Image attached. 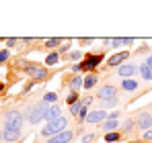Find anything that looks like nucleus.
Masks as SVG:
<instances>
[{
    "mask_svg": "<svg viewBox=\"0 0 152 143\" xmlns=\"http://www.w3.org/2000/svg\"><path fill=\"white\" fill-rule=\"evenodd\" d=\"M68 129V119L62 115L60 119H56V121H51V123H45V127L39 131V135L41 137H56V135H60L62 131H66Z\"/></svg>",
    "mask_w": 152,
    "mask_h": 143,
    "instance_id": "1",
    "label": "nucleus"
},
{
    "mask_svg": "<svg viewBox=\"0 0 152 143\" xmlns=\"http://www.w3.org/2000/svg\"><path fill=\"white\" fill-rule=\"evenodd\" d=\"M48 104L41 100V102H37V104H33V106H29L27 108V115L25 119L31 123V125H37V123H41V121L45 119V115H48Z\"/></svg>",
    "mask_w": 152,
    "mask_h": 143,
    "instance_id": "2",
    "label": "nucleus"
},
{
    "mask_svg": "<svg viewBox=\"0 0 152 143\" xmlns=\"http://www.w3.org/2000/svg\"><path fill=\"white\" fill-rule=\"evenodd\" d=\"M23 113L21 110H8L6 113V117H4V121H6V127H19L21 129V125H23Z\"/></svg>",
    "mask_w": 152,
    "mask_h": 143,
    "instance_id": "3",
    "label": "nucleus"
},
{
    "mask_svg": "<svg viewBox=\"0 0 152 143\" xmlns=\"http://www.w3.org/2000/svg\"><path fill=\"white\" fill-rule=\"evenodd\" d=\"M97 98L99 100H111V98H117V88L113 84H105L97 90Z\"/></svg>",
    "mask_w": 152,
    "mask_h": 143,
    "instance_id": "4",
    "label": "nucleus"
},
{
    "mask_svg": "<svg viewBox=\"0 0 152 143\" xmlns=\"http://www.w3.org/2000/svg\"><path fill=\"white\" fill-rule=\"evenodd\" d=\"M107 119H109V113H105V110H93V113H88L86 123L88 125H99V123H105Z\"/></svg>",
    "mask_w": 152,
    "mask_h": 143,
    "instance_id": "5",
    "label": "nucleus"
},
{
    "mask_svg": "<svg viewBox=\"0 0 152 143\" xmlns=\"http://www.w3.org/2000/svg\"><path fill=\"white\" fill-rule=\"evenodd\" d=\"M2 135H4V141L15 143L21 137V129H19V127H4V129H2Z\"/></svg>",
    "mask_w": 152,
    "mask_h": 143,
    "instance_id": "6",
    "label": "nucleus"
},
{
    "mask_svg": "<svg viewBox=\"0 0 152 143\" xmlns=\"http://www.w3.org/2000/svg\"><path fill=\"white\" fill-rule=\"evenodd\" d=\"M138 70H140V68H138V66H134V64H124V66H119V68H117V74H119V78L127 80V78H132Z\"/></svg>",
    "mask_w": 152,
    "mask_h": 143,
    "instance_id": "7",
    "label": "nucleus"
},
{
    "mask_svg": "<svg viewBox=\"0 0 152 143\" xmlns=\"http://www.w3.org/2000/svg\"><path fill=\"white\" fill-rule=\"evenodd\" d=\"M127 57H129V53L127 51H119V53H115V55H111L109 59H107V66H111V68H119V66H124V61H126Z\"/></svg>",
    "mask_w": 152,
    "mask_h": 143,
    "instance_id": "8",
    "label": "nucleus"
},
{
    "mask_svg": "<svg viewBox=\"0 0 152 143\" xmlns=\"http://www.w3.org/2000/svg\"><path fill=\"white\" fill-rule=\"evenodd\" d=\"M138 127L144 129V131L152 129V115L148 113V110H142V113L138 115Z\"/></svg>",
    "mask_w": 152,
    "mask_h": 143,
    "instance_id": "9",
    "label": "nucleus"
},
{
    "mask_svg": "<svg viewBox=\"0 0 152 143\" xmlns=\"http://www.w3.org/2000/svg\"><path fill=\"white\" fill-rule=\"evenodd\" d=\"M72 137H74V133H72L70 129H66V131H62L60 135H56V137L48 139V143H70V141H72Z\"/></svg>",
    "mask_w": 152,
    "mask_h": 143,
    "instance_id": "10",
    "label": "nucleus"
},
{
    "mask_svg": "<svg viewBox=\"0 0 152 143\" xmlns=\"http://www.w3.org/2000/svg\"><path fill=\"white\" fill-rule=\"evenodd\" d=\"M27 72H29L31 80H43V78L48 76V72L43 70V68H37V66H29V68H27Z\"/></svg>",
    "mask_w": 152,
    "mask_h": 143,
    "instance_id": "11",
    "label": "nucleus"
},
{
    "mask_svg": "<svg viewBox=\"0 0 152 143\" xmlns=\"http://www.w3.org/2000/svg\"><path fill=\"white\" fill-rule=\"evenodd\" d=\"M60 117H62V108H60L58 104H51L50 108H48V115H45V121H48V123H51V121L60 119Z\"/></svg>",
    "mask_w": 152,
    "mask_h": 143,
    "instance_id": "12",
    "label": "nucleus"
},
{
    "mask_svg": "<svg viewBox=\"0 0 152 143\" xmlns=\"http://www.w3.org/2000/svg\"><path fill=\"white\" fill-rule=\"evenodd\" d=\"M99 64H101V55H91V57H86V59H84L82 70H95Z\"/></svg>",
    "mask_w": 152,
    "mask_h": 143,
    "instance_id": "13",
    "label": "nucleus"
},
{
    "mask_svg": "<svg viewBox=\"0 0 152 143\" xmlns=\"http://www.w3.org/2000/svg\"><path fill=\"white\" fill-rule=\"evenodd\" d=\"M121 88L127 90V92H134V90H138V82H136V80H132V78L121 80Z\"/></svg>",
    "mask_w": 152,
    "mask_h": 143,
    "instance_id": "14",
    "label": "nucleus"
},
{
    "mask_svg": "<svg viewBox=\"0 0 152 143\" xmlns=\"http://www.w3.org/2000/svg\"><path fill=\"white\" fill-rule=\"evenodd\" d=\"M117 127H119V123L115 119H107L103 123V131H107V133H113V129H117Z\"/></svg>",
    "mask_w": 152,
    "mask_h": 143,
    "instance_id": "15",
    "label": "nucleus"
},
{
    "mask_svg": "<svg viewBox=\"0 0 152 143\" xmlns=\"http://www.w3.org/2000/svg\"><path fill=\"white\" fill-rule=\"evenodd\" d=\"M97 80H99V76H95V74H88V76L84 78L82 86H84V88H93V86L97 84Z\"/></svg>",
    "mask_w": 152,
    "mask_h": 143,
    "instance_id": "16",
    "label": "nucleus"
},
{
    "mask_svg": "<svg viewBox=\"0 0 152 143\" xmlns=\"http://www.w3.org/2000/svg\"><path fill=\"white\" fill-rule=\"evenodd\" d=\"M140 74H142V80H146V82H150V80H152V72H150V68H148L146 64L140 66Z\"/></svg>",
    "mask_w": 152,
    "mask_h": 143,
    "instance_id": "17",
    "label": "nucleus"
},
{
    "mask_svg": "<svg viewBox=\"0 0 152 143\" xmlns=\"http://www.w3.org/2000/svg\"><path fill=\"white\" fill-rule=\"evenodd\" d=\"M134 125H136V121H134V119H127L126 123L121 125V131H124V133H132V131H134Z\"/></svg>",
    "mask_w": 152,
    "mask_h": 143,
    "instance_id": "18",
    "label": "nucleus"
},
{
    "mask_svg": "<svg viewBox=\"0 0 152 143\" xmlns=\"http://www.w3.org/2000/svg\"><path fill=\"white\" fill-rule=\"evenodd\" d=\"M56 100H58V94L56 92H48V94L43 96V102L45 104H56Z\"/></svg>",
    "mask_w": 152,
    "mask_h": 143,
    "instance_id": "19",
    "label": "nucleus"
},
{
    "mask_svg": "<svg viewBox=\"0 0 152 143\" xmlns=\"http://www.w3.org/2000/svg\"><path fill=\"white\" fill-rule=\"evenodd\" d=\"M80 86H82V78H80V76H76V78H72V82H70V88H72V90H78V88H80Z\"/></svg>",
    "mask_w": 152,
    "mask_h": 143,
    "instance_id": "20",
    "label": "nucleus"
},
{
    "mask_svg": "<svg viewBox=\"0 0 152 143\" xmlns=\"http://www.w3.org/2000/svg\"><path fill=\"white\" fill-rule=\"evenodd\" d=\"M117 139H119V133H115V131L105 135V141H107V143H113V141H117Z\"/></svg>",
    "mask_w": 152,
    "mask_h": 143,
    "instance_id": "21",
    "label": "nucleus"
},
{
    "mask_svg": "<svg viewBox=\"0 0 152 143\" xmlns=\"http://www.w3.org/2000/svg\"><path fill=\"white\" fill-rule=\"evenodd\" d=\"M45 64H48V66L58 64V53H50V55H48V59H45Z\"/></svg>",
    "mask_w": 152,
    "mask_h": 143,
    "instance_id": "22",
    "label": "nucleus"
},
{
    "mask_svg": "<svg viewBox=\"0 0 152 143\" xmlns=\"http://www.w3.org/2000/svg\"><path fill=\"white\" fill-rule=\"evenodd\" d=\"M80 106H82V104H80V100H78V102H74V104H70V113L78 117V110H80Z\"/></svg>",
    "mask_w": 152,
    "mask_h": 143,
    "instance_id": "23",
    "label": "nucleus"
},
{
    "mask_svg": "<svg viewBox=\"0 0 152 143\" xmlns=\"http://www.w3.org/2000/svg\"><path fill=\"white\" fill-rule=\"evenodd\" d=\"M62 43V39H48L45 41V47H56V45H60Z\"/></svg>",
    "mask_w": 152,
    "mask_h": 143,
    "instance_id": "24",
    "label": "nucleus"
},
{
    "mask_svg": "<svg viewBox=\"0 0 152 143\" xmlns=\"http://www.w3.org/2000/svg\"><path fill=\"white\" fill-rule=\"evenodd\" d=\"M103 106H115L117 104V98H111V100H101Z\"/></svg>",
    "mask_w": 152,
    "mask_h": 143,
    "instance_id": "25",
    "label": "nucleus"
},
{
    "mask_svg": "<svg viewBox=\"0 0 152 143\" xmlns=\"http://www.w3.org/2000/svg\"><path fill=\"white\" fill-rule=\"evenodd\" d=\"M93 139H95V135H93V133H88V135H84V137H82L80 141H82V143H91Z\"/></svg>",
    "mask_w": 152,
    "mask_h": 143,
    "instance_id": "26",
    "label": "nucleus"
},
{
    "mask_svg": "<svg viewBox=\"0 0 152 143\" xmlns=\"http://www.w3.org/2000/svg\"><path fill=\"white\" fill-rule=\"evenodd\" d=\"M144 141H152V129H148V131H144Z\"/></svg>",
    "mask_w": 152,
    "mask_h": 143,
    "instance_id": "27",
    "label": "nucleus"
},
{
    "mask_svg": "<svg viewBox=\"0 0 152 143\" xmlns=\"http://www.w3.org/2000/svg\"><path fill=\"white\" fill-rule=\"evenodd\" d=\"M68 102H70V104H74V102H78V94H76V92H72V94L68 96Z\"/></svg>",
    "mask_w": 152,
    "mask_h": 143,
    "instance_id": "28",
    "label": "nucleus"
},
{
    "mask_svg": "<svg viewBox=\"0 0 152 143\" xmlns=\"http://www.w3.org/2000/svg\"><path fill=\"white\" fill-rule=\"evenodd\" d=\"M6 59H8V51L4 49V51H0V64H2V61H6Z\"/></svg>",
    "mask_w": 152,
    "mask_h": 143,
    "instance_id": "29",
    "label": "nucleus"
},
{
    "mask_svg": "<svg viewBox=\"0 0 152 143\" xmlns=\"http://www.w3.org/2000/svg\"><path fill=\"white\" fill-rule=\"evenodd\" d=\"M6 45H8V47H15V45H17V39H6Z\"/></svg>",
    "mask_w": 152,
    "mask_h": 143,
    "instance_id": "30",
    "label": "nucleus"
},
{
    "mask_svg": "<svg viewBox=\"0 0 152 143\" xmlns=\"http://www.w3.org/2000/svg\"><path fill=\"white\" fill-rule=\"evenodd\" d=\"M109 119H119V113H117V110H113V113H109Z\"/></svg>",
    "mask_w": 152,
    "mask_h": 143,
    "instance_id": "31",
    "label": "nucleus"
},
{
    "mask_svg": "<svg viewBox=\"0 0 152 143\" xmlns=\"http://www.w3.org/2000/svg\"><path fill=\"white\" fill-rule=\"evenodd\" d=\"M144 64H146V66L150 68V72H152V55H150V57H146V61H144Z\"/></svg>",
    "mask_w": 152,
    "mask_h": 143,
    "instance_id": "32",
    "label": "nucleus"
},
{
    "mask_svg": "<svg viewBox=\"0 0 152 143\" xmlns=\"http://www.w3.org/2000/svg\"><path fill=\"white\" fill-rule=\"evenodd\" d=\"M70 57H72V59H78V57H80V51H72Z\"/></svg>",
    "mask_w": 152,
    "mask_h": 143,
    "instance_id": "33",
    "label": "nucleus"
},
{
    "mask_svg": "<svg viewBox=\"0 0 152 143\" xmlns=\"http://www.w3.org/2000/svg\"><path fill=\"white\" fill-rule=\"evenodd\" d=\"M2 139H4V135H2V129H0V141H2Z\"/></svg>",
    "mask_w": 152,
    "mask_h": 143,
    "instance_id": "34",
    "label": "nucleus"
}]
</instances>
